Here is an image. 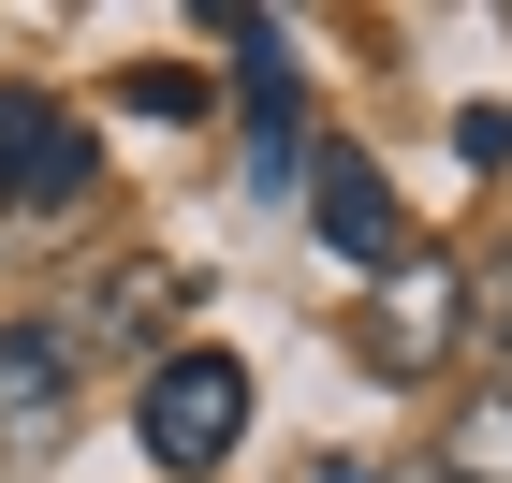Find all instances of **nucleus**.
Returning a JSON list of instances; mask_svg holds the SVG:
<instances>
[{
	"label": "nucleus",
	"mask_w": 512,
	"mask_h": 483,
	"mask_svg": "<svg viewBox=\"0 0 512 483\" xmlns=\"http://www.w3.org/2000/svg\"><path fill=\"white\" fill-rule=\"evenodd\" d=\"M74 425V322H0V440L44 454Z\"/></svg>",
	"instance_id": "5"
},
{
	"label": "nucleus",
	"mask_w": 512,
	"mask_h": 483,
	"mask_svg": "<svg viewBox=\"0 0 512 483\" xmlns=\"http://www.w3.org/2000/svg\"><path fill=\"white\" fill-rule=\"evenodd\" d=\"M439 483H512V396H483V410H454L439 425V454H425Z\"/></svg>",
	"instance_id": "6"
},
{
	"label": "nucleus",
	"mask_w": 512,
	"mask_h": 483,
	"mask_svg": "<svg viewBox=\"0 0 512 483\" xmlns=\"http://www.w3.org/2000/svg\"><path fill=\"white\" fill-rule=\"evenodd\" d=\"M88 176H103L88 118H59L44 88H0V220H74Z\"/></svg>",
	"instance_id": "2"
},
{
	"label": "nucleus",
	"mask_w": 512,
	"mask_h": 483,
	"mask_svg": "<svg viewBox=\"0 0 512 483\" xmlns=\"http://www.w3.org/2000/svg\"><path fill=\"white\" fill-rule=\"evenodd\" d=\"M469 322L498 337V396H512V249H498V279H469Z\"/></svg>",
	"instance_id": "10"
},
{
	"label": "nucleus",
	"mask_w": 512,
	"mask_h": 483,
	"mask_svg": "<svg viewBox=\"0 0 512 483\" xmlns=\"http://www.w3.org/2000/svg\"><path fill=\"white\" fill-rule=\"evenodd\" d=\"M161 308H176V279H161V264H118V279H103V308H88V337H147Z\"/></svg>",
	"instance_id": "7"
},
{
	"label": "nucleus",
	"mask_w": 512,
	"mask_h": 483,
	"mask_svg": "<svg viewBox=\"0 0 512 483\" xmlns=\"http://www.w3.org/2000/svg\"><path fill=\"white\" fill-rule=\"evenodd\" d=\"M308 220H322L337 264H366V279L410 264V205H395V176H381L366 147H308Z\"/></svg>",
	"instance_id": "4"
},
{
	"label": "nucleus",
	"mask_w": 512,
	"mask_h": 483,
	"mask_svg": "<svg viewBox=\"0 0 512 483\" xmlns=\"http://www.w3.org/2000/svg\"><path fill=\"white\" fill-rule=\"evenodd\" d=\"M132 440H147V469H176V483L235 469V440H249V366L220 352V337L161 352V366H147V396H132Z\"/></svg>",
	"instance_id": "1"
},
{
	"label": "nucleus",
	"mask_w": 512,
	"mask_h": 483,
	"mask_svg": "<svg viewBox=\"0 0 512 483\" xmlns=\"http://www.w3.org/2000/svg\"><path fill=\"white\" fill-rule=\"evenodd\" d=\"M454 337H469V279H454L439 249L381 264V308H366V366H381V381H439V366H454Z\"/></svg>",
	"instance_id": "3"
},
{
	"label": "nucleus",
	"mask_w": 512,
	"mask_h": 483,
	"mask_svg": "<svg viewBox=\"0 0 512 483\" xmlns=\"http://www.w3.org/2000/svg\"><path fill=\"white\" fill-rule=\"evenodd\" d=\"M395 483H439V469H395Z\"/></svg>",
	"instance_id": "11"
},
{
	"label": "nucleus",
	"mask_w": 512,
	"mask_h": 483,
	"mask_svg": "<svg viewBox=\"0 0 512 483\" xmlns=\"http://www.w3.org/2000/svg\"><path fill=\"white\" fill-rule=\"evenodd\" d=\"M118 103H132V118H205V74H176V59H132V74H118Z\"/></svg>",
	"instance_id": "8"
},
{
	"label": "nucleus",
	"mask_w": 512,
	"mask_h": 483,
	"mask_svg": "<svg viewBox=\"0 0 512 483\" xmlns=\"http://www.w3.org/2000/svg\"><path fill=\"white\" fill-rule=\"evenodd\" d=\"M454 161H483V176H512V103H469V118H454Z\"/></svg>",
	"instance_id": "9"
}]
</instances>
